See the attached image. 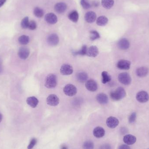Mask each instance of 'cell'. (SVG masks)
Wrapping results in <instances>:
<instances>
[{"instance_id":"cell-13","label":"cell","mask_w":149,"mask_h":149,"mask_svg":"<svg viewBox=\"0 0 149 149\" xmlns=\"http://www.w3.org/2000/svg\"><path fill=\"white\" fill-rule=\"evenodd\" d=\"M45 18V21L49 24H55L58 21L57 17L53 13H48L46 14Z\"/></svg>"},{"instance_id":"cell-46","label":"cell","mask_w":149,"mask_h":149,"mask_svg":"<svg viewBox=\"0 0 149 149\" xmlns=\"http://www.w3.org/2000/svg\"></svg>"},{"instance_id":"cell-39","label":"cell","mask_w":149,"mask_h":149,"mask_svg":"<svg viewBox=\"0 0 149 149\" xmlns=\"http://www.w3.org/2000/svg\"><path fill=\"white\" fill-rule=\"evenodd\" d=\"M118 149H131L129 146L125 144H123L119 147Z\"/></svg>"},{"instance_id":"cell-20","label":"cell","mask_w":149,"mask_h":149,"mask_svg":"<svg viewBox=\"0 0 149 149\" xmlns=\"http://www.w3.org/2000/svg\"><path fill=\"white\" fill-rule=\"evenodd\" d=\"M149 72V69L146 67H141L138 68L136 71V75L138 77L143 78L148 75Z\"/></svg>"},{"instance_id":"cell-26","label":"cell","mask_w":149,"mask_h":149,"mask_svg":"<svg viewBox=\"0 0 149 149\" xmlns=\"http://www.w3.org/2000/svg\"><path fill=\"white\" fill-rule=\"evenodd\" d=\"M114 0H102V4L105 8L109 9L113 6Z\"/></svg>"},{"instance_id":"cell-18","label":"cell","mask_w":149,"mask_h":149,"mask_svg":"<svg viewBox=\"0 0 149 149\" xmlns=\"http://www.w3.org/2000/svg\"><path fill=\"white\" fill-rule=\"evenodd\" d=\"M96 19V15L93 11H88L85 15V19L86 22L89 23L94 22Z\"/></svg>"},{"instance_id":"cell-37","label":"cell","mask_w":149,"mask_h":149,"mask_svg":"<svg viewBox=\"0 0 149 149\" xmlns=\"http://www.w3.org/2000/svg\"><path fill=\"white\" fill-rule=\"evenodd\" d=\"M37 28V24L36 23V22L35 21H31L29 22V29L31 30H34L36 29Z\"/></svg>"},{"instance_id":"cell-30","label":"cell","mask_w":149,"mask_h":149,"mask_svg":"<svg viewBox=\"0 0 149 149\" xmlns=\"http://www.w3.org/2000/svg\"><path fill=\"white\" fill-rule=\"evenodd\" d=\"M33 13L36 17H39V18L42 17L44 14L43 10L38 7H36L34 9Z\"/></svg>"},{"instance_id":"cell-6","label":"cell","mask_w":149,"mask_h":149,"mask_svg":"<svg viewBox=\"0 0 149 149\" xmlns=\"http://www.w3.org/2000/svg\"><path fill=\"white\" fill-rule=\"evenodd\" d=\"M59 102V99L56 95L51 94L47 98V103L49 106L56 107Z\"/></svg>"},{"instance_id":"cell-22","label":"cell","mask_w":149,"mask_h":149,"mask_svg":"<svg viewBox=\"0 0 149 149\" xmlns=\"http://www.w3.org/2000/svg\"><path fill=\"white\" fill-rule=\"evenodd\" d=\"M27 104L32 108H36L38 103V100L37 98L34 96H31L27 98L26 100Z\"/></svg>"},{"instance_id":"cell-40","label":"cell","mask_w":149,"mask_h":149,"mask_svg":"<svg viewBox=\"0 0 149 149\" xmlns=\"http://www.w3.org/2000/svg\"><path fill=\"white\" fill-rule=\"evenodd\" d=\"M127 132V130L126 128L125 127H122L120 129V132L122 133L123 134H126Z\"/></svg>"},{"instance_id":"cell-19","label":"cell","mask_w":149,"mask_h":149,"mask_svg":"<svg viewBox=\"0 0 149 149\" xmlns=\"http://www.w3.org/2000/svg\"><path fill=\"white\" fill-rule=\"evenodd\" d=\"M123 142L127 145H132L135 143L136 138L135 136L131 134L126 135L123 137Z\"/></svg>"},{"instance_id":"cell-27","label":"cell","mask_w":149,"mask_h":149,"mask_svg":"<svg viewBox=\"0 0 149 149\" xmlns=\"http://www.w3.org/2000/svg\"><path fill=\"white\" fill-rule=\"evenodd\" d=\"M18 41L20 44L26 45L29 42L30 38L28 36L23 35L19 37Z\"/></svg>"},{"instance_id":"cell-23","label":"cell","mask_w":149,"mask_h":149,"mask_svg":"<svg viewBox=\"0 0 149 149\" xmlns=\"http://www.w3.org/2000/svg\"><path fill=\"white\" fill-rule=\"evenodd\" d=\"M76 78L79 82L84 83L86 82L88 79V75L86 72H80L76 75Z\"/></svg>"},{"instance_id":"cell-2","label":"cell","mask_w":149,"mask_h":149,"mask_svg":"<svg viewBox=\"0 0 149 149\" xmlns=\"http://www.w3.org/2000/svg\"><path fill=\"white\" fill-rule=\"evenodd\" d=\"M57 85V78L56 74H48L45 81V87L48 88H53L56 87Z\"/></svg>"},{"instance_id":"cell-7","label":"cell","mask_w":149,"mask_h":149,"mask_svg":"<svg viewBox=\"0 0 149 149\" xmlns=\"http://www.w3.org/2000/svg\"><path fill=\"white\" fill-rule=\"evenodd\" d=\"M116 66L120 70H127L130 69L131 63L128 60L122 59L117 63Z\"/></svg>"},{"instance_id":"cell-29","label":"cell","mask_w":149,"mask_h":149,"mask_svg":"<svg viewBox=\"0 0 149 149\" xmlns=\"http://www.w3.org/2000/svg\"><path fill=\"white\" fill-rule=\"evenodd\" d=\"M87 47L86 45H84L82 46L81 49L78 51L74 52H73V54L74 56H85L86 55L87 51Z\"/></svg>"},{"instance_id":"cell-45","label":"cell","mask_w":149,"mask_h":149,"mask_svg":"<svg viewBox=\"0 0 149 149\" xmlns=\"http://www.w3.org/2000/svg\"><path fill=\"white\" fill-rule=\"evenodd\" d=\"M3 118V116L2 115V114L0 113V123H1V122Z\"/></svg>"},{"instance_id":"cell-11","label":"cell","mask_w":149,"mask_h":149,"mask_svg":"<svg viewBox=\"0 0 149 149\" xmlns=\"http://www.w3.org/2000/svg\"><path fill=\"white\" fill-rule=\"evenodd\" d=\"M86 87L88 91L95 92L98 89V85L95 81L90 79L86 82Z\"/></svg>"},{"instance_id":"cell-41","label":"cell","mask_w":149,"mask_h":149,"mask_svg":"<svg viewBox=\"0 0 149 149\" xmlns=\"http://www.w3.org/2000/svg\"><path fill=\"white\" fill-rule=\"evenodd\" d=\"M92 4H93V6H94V7H97L99 6V3L97 1H94L93 3H92Z\"/></svg>"},{"instance_id":"cell-3","label":"cell","mask_w":149,"mask_h":149,"mask_svg":"<svg viewBox=\"0 0 149 149\" xmlns=\"http://www.w3.org/2000/svg\"><path fill=\"white\" fill-rule=\"evenodd\" d=\"M118 80L120 83L125 85H129L132 81L130 75L127 72H122L119 74Z\"/></svg>"},{"instance_id":"cell-25","label":"cell","mask_w":149,"mask_h":149,"mask_svg":"<svg viewBox=\"0 0 149 149\" xmlns=\"http://www.w3.org/2000/svg\"><path fill=\"white\" fill-rule=\"evenodd\" d=\"M68 17L70 20L73 22H77L79 20V17L78 12L76 10H73L69 14Z\"/></svg>"},{"instance_id":"cell-34","label":"cell","mask_w":149,"mask_h":149,"mask_svg":"<svg viewBox=\"0 0 149 149\" xmlns=\"http://www.w3.org/2000/svg\"><path fill=\"white\" fill-rule=\"evenodd\" d=\"M81 4L83 8L88 9L91 7V4L89 0H81Z\"/></svg>"},{"instance_id":"cell-8","label":"cell","mask_w":149,"mask_h":149,"mask_svg":"<svg viewBox=\"0 0 149 149\" xmlns=\"http://www.w3.org/2000/svg\"><path fill=\"white\" fill-rule=\"evenodd\" d=\"M60 73L63 75H68L73 73V69L72 66L69 64H64L61 66L60 70Z\"/></svg>"},{"instance_id":"cell-38","label":"cell","mask_w":149,"mask_h":149,"mask_svg":"<svg viewBox=\"0 0 149 149\" xmlns=\"http://www.w3.org/2000/svg\"><path fill=\"white\" fill-rule=\"evenodd\" d=\"M99 149H111V147L110 144L108 143H105L101 145Z\"/></svg>"},{"instance_id":"cell-15","label":"cell","mask_w":149,"mask_h":149,"mask_svg":"<svg viewBox=\"0 0 149 149\" xmlns=\"http://www.w3.org/2000/svg\"><path fill=\"white\" fill-rule=\"evenodd\" d=\"M99 54V49L95 46H91L87 49L86 55L91 57H95Z\"/></svg>"},{"instance_id":"cell-43","label":"cell","mask_w":149,"mask_h":149,"mask_svg":"<svg viewBox=\"0 0 149 149\" xmlns=\"http://www.w3.org/2000/svg\"><path fill=\"white\" fill-rule=\"evenodd\" d=\"M60 149H68V148L66 145H63L61 146Z\"/></svg>"},{"instance_id":"cell-42","label":"cell","mask_w":149,"mask_h":149,"mask_svg":"<svg viewBox=\"0 0 149 149\" xmlns=\"http://www.w3.org/2000/svg\"><path fill=\"white\" fill-rule=\"evenodd\" d=\"M7 0H0V8L2 7L6 2Z\"/></svg>"},{"instance_id":"cell-21","label":"cell","mask_w":149,"mask_h":149,"mask_svg":"<svg viewBox=\"0 0 149 149\" xmlns=\"http://www.w3.org/2000/svg\"><path fill=\"white\" fill-rule=\"evenodd\" d=\"M96 99L99 103L102 105L107 104L108 102L109 99L107 95L102 93L97 95Z\"/></svg>"},{"instance_id":"cell-16","label":"cell","mask_w":149,"mask_h":149,"mask_svg":"<svg viewBox=\"0 0 149 149\" xmlns=\"http://www.w3.org/2000/svg\"><path fill=\"white\" fill-rule=\"evenodd\" d=\"M93 134L95 137L97 138H102L105 134V130L103 128L100 127H97L95 128L93 131Z\"/></svg>"},{"instance_id":"cell-12","label":"cell","mask_w":149,"mask_h":149,"mask_svg":"<svg viewBox=\"0 0 149 149\" xmlns=\"http://www.w3.org/2000/svg\"><path fill=\"white\" fill-rule=\"evenodd\" d=\"M59 42V38L56 34H51L47 38V42L48 44L51 46H56L57 45Z\"/></svg>"},{"instance_id":"cell-36","label":"cell","mask_w":149,"mask_h":149,"mask_svg":"<svg viewBox=\"0 0 149 149\" xmlns=\"http://www.w3.org/2000/svg\"><path fill=\"white\" fill-rule=\"evenodd\" d=\"M136 113L134 112L132 113L129 118V122L130 123H133L135 122L136 120Z\"/></svg>"},{"instance_id":"cell-1","label":"cell","mask_w":149,"mask_h":149,"mask_svg":"<svg viewBox=\"0 0 149 149\" xmlns=\"http://www.w3.org/2000/svg\"><path fill=\"white\" fill-rule=\"evenodd\" d=\"M126 95V91L122 87L118 88L115 91L111 92L110 94L111 99L114 101L120 100L124 98Z\"/></svg>"},{"instance_id":"cell-10","label":"cell","mask_w":149,"mask_h":149,"mask_svg":"<svg viewBox=\"0 0 149 149\" xmlns=\"http://www.w3.org/2000/svg\"><path fill=\"white\" fill-rule=\"evenodd\" d=\"M30 50L29 48L26 47H22L19 49L18 55L21 59H27L29 56Z\"/></svg>"},{"instance_id":"cell-14","label":"cell","mask_w":149,"mask_h":149,"mask_svg":"<svg viewBox=\"0 0 149 149\" xmlns=\"http://www.w3.org/2000/svg\"><path fill=\"white\" fill-rule=\"evenodd\" d=\"M130 43L128 39L126 38H123L119 40L118 42V46L119 49L121 50L127 49L129 48Z\"/></svg>"},{"instance_id":"cell-32","label":"cell","mask_w":149,"mask_h":149,"mask_svg":"<svg viewBox=\"0 0 149 149\" xmlns=\"http://www.w3.org/2000/svg\"><path fill=\"white\" fill-rule=\"evenodd\" d=\"M29 18L28 17H25L22 20L21 22V27L22 29H27L29 28Z\"/></svg>"},{"instance_id":"cell-44","label":"cell","mask_w":149,"mask_h":149,"mask_svg":"<svg viewBox=\"0 0 149 149\" xmlns=\"http://www.w3.org/2000/svg\"><path fill=\"white\" fill-rule=\"evenodd\" d=\"M3 72V66L1 64H0V74Z\"/></svg>"},{"instance_id":"cell-24","label":"cell","mask_w":149,"mask_h":149,"mask_svg":"<svg viewBox=\"0 0 149 149\" xmlns=\"http://www.w3.org/2000/svg\"><path fill=\"white\" fill-rule=\"evenodd\" d=\"M108 22V19L105 16H101L96 20V24L99 26H103L106 25Z\"/></svg>"},{"instance_id":"cell-33","label":"cell","mask_w":149,"mask_h":149,"mask_svg":"<svg viewBox=\"0 0 149 149\" xmlns=\"http://www.w3.org/2000/svg\"><path fill=\"white\" fill-rule=\"evenodd\" d=\"M100 38V34L96 31H91L90 32V39L92 41H94Z\"/></svg>"},{"instance_id":"cell-28","label":"cell","mask_w":149,"mask_h":149,"mask_svg":"<svg viewBox=\"0 0 149 149\" xmlns=\"http://www.w3.org/2000/svg\"><path fill=\"white\" fill-rule=\"evenodd\" d=\"M102 82L103 84H106L111 81V77L107 72L104 71L102 73Z\"/></svg>"},{"instance_id":"cell-5","label":"cell","mask_w":149,"mask_h":149,"mask_svg":"<svg viewBox=\"0 0 149 149\" xmlns=\"http://www.w3.org/2000/svg\"><path fill=\"white\" fill-rule=\"evenodd\" d=\"M136 99L139 102L141 103H145L149 100L148 93L146 91H140L136 94Z\"/></svg>"},{"instance_id":"cell-9","label":"cell","mask_w":149,"mask_h":149,"mask_svg":"<svg viewBox=\"0 0 149 149\" xmlns=\"http://www.w3.org/2000/svg\"><path fill=\"white\" fill-rule=\"evenodd\" d=\"M106 123L108 127L111 129H114L119 125V121L116 117L110 116L107 119Z\"/></svg>"},{"instance_id":"cell-35","label":"cell","mask_w":149,"mask_h":149,"mask_svg":"<svg viewBox=\"0 0 149 149\" xmlns=\"http://www.w3.org/2000/svg\"><path fill=\"white\" fill-rule=\"evenodd\" d=\"M37 142V140L36 138H33L31 139L30 142L29 144L28 145L27 148L28 149H32L34 148V146L36 144Z\"/></svg>"},{"instance_id":"cell-4","label":"cell","mask_w":149,"mask_h":149,"mask_svg":"<svg viewBox=\"0 0 149 149\" xmlns=\"http://www.w3.org/2000/svg\"><path fill=\"white\" fill-rule=\"evenodd\" d=\"M63 91L67 96H73L77 93V88L72 84H68L64 88Z\"/></svg>"},{"instance_id":"cell-17","label":"cell","mask_w":149,"mask_h":149,"mask_svg":"<svg viewBox=\"0 0 149 149\" xmlns=\"http://www.w3.org/2000/svg\"><path fill=\"white\" fill-rule=\"evenodd\" d=\"M54 9L57 13L62 14L65 12L67 9V5L65 3H58L55 5Z\"/></svg>"},{"instance_id":"cell-31","label":"cell","mask_w":149,"mask_h":149,"mask_svg":"<svg viewBox=\"0 0 149 149\" xmlns=\"http://www.w3.org/2000/svg\"><path fill=\"white\" fill-rule=\"evenodd\" d=\"M82 148L83 149H93L94 148V145L92 141H86L83 143Z\"/></svg>"}]
</instances>
